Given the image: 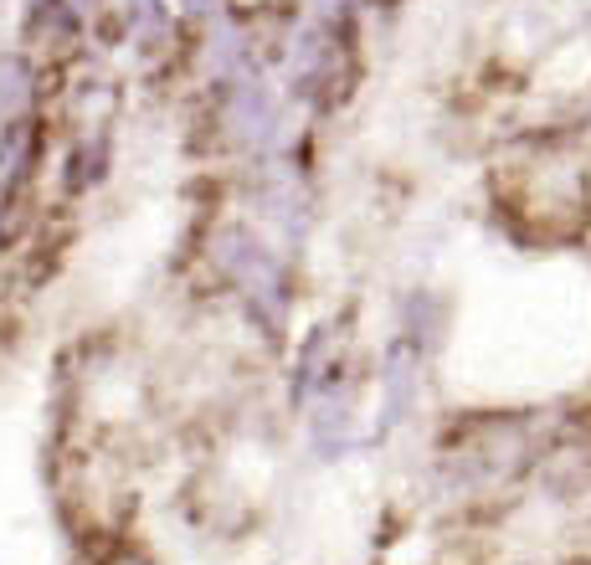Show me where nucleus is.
<instances>
[{
	"label": "nucleus",
	"mask_w": 591,
	"mask_h": 565,
	"mask_svg": "<svg viewBox=\"0 0 591 565\" xmlns=\"http://www.w3.org/2000/svg\"><path fill=\"white\" fill-rule=\"evenodd\" d=\"M206 253L217 262V273L236 288V298H242V309L253 313L257 330H268V334L283 330V319H288V268L262 242V232L242 227V221L217 227Z\"/></svg>",
	"instance_id": "obj_1"
},
{
	"label": "nucleus",
	"mask_w": 591,
	"mask_h": 565,
	"mask_svg": "<svg viewBox=\"0 0 591 565\" xmlns=\"http://www.w3.org/2000/svg\"><path fill=\"white\" fill-rule=\"evenodd\" d=\"M309 432H314V452L330 463H339L355 448V390L339 375L309 401Z\"/></svg>",
	"instance_id": "obj_2"
},
{
	"label": "nucleus",
	"mask_w": 591,
	"mask_h": 565,
	"mask_svg": "<svg viewBox=\"0 0 591 565\" xmlns=\"http://www.w3.org/2000/svg\"><path fill=\"white\" fill-rule=\"evenodd\" d=\"M416 381H422V360H416L407 345H396L381 365V427L375 437H391L416 407Z\"/></svg>",
	"instance_id": "obj_3"
},
{
	"label": "nucleus",
	"mask_w": 591,
	"mask_h": 565,
	"mask_svg": "<svg viewBox=\"0 0 591 565\" xmlns=\"http://www.w3.org/2000/svg\"><path fill=\"white\" fill-rule=\"evenodd\" d=\"M442 330H448V304L427 288L407 293V304H401V339H396V345H407L416 360H427V355L437 350Z\"/></svg>",
	"instance_id": "obj_4"
},
{
	"label": "nucleus",
	"mask_w": 591,
	"mask_h": 565,
	"mask_svg": "<svg viewBox=\"0 0 591 565\" xmlns=\"http://www.w3.org/2000/svg\"><path fill=\"white\" fill-rule=\"evenodd\" d=\"M37 98V73L16 52H0V124H21V114Z\"/></svg>",
	"instance_id": "obj_5"
},
{
	"label": "nucleus",
	"mask_w": 591,
	"mask_h": 565,
	"mask_svg": "<svg viewBox=\"0 0 591 565\" xmlns=\"http://www.w3.org/2000/svg\"><path fill=\"white\" fill-rule=\"evenodd\" d=\"M180 5H185V11H191V16H201V11H206V5H211V0H180Z\"/></svg>",
	"instance_id": "obj_6"
}]
</instances>
